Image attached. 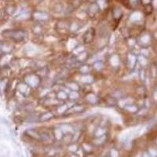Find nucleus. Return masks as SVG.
Wrapping results in <instances>:
<instances>
[{"label":"nucleus","mask_w":157,"mask_h":157,"mask_svg":"<svg viewBox=\"0 0 157 157\" xmlns=\"http://www.w3.org/2000/svg\"><path fill=\"white\" fill-rule=\"evenodd\" d=\"M83 111H84L83 106L79 105H74L73 107H71L69 110L66 111V114H68V115H71V114H74V113L81 112Z\"/></svg>","instance_id":"obj_9"},{"label":"nucleus","mask_w":157,"mask_h":157,"mask_svg":"<svg viewBox=\"0 0 157 157\" xmlns=\"http://www.w3.org/2000/svg\"><path fill=\"white\" fill-rule=\"evenodd\" d=\"M26 82L28 85L32 86H36L39 83V78L37 76H29L28 78H26Z\"/></svg>","instance_id":"obj_8"},{"label":"nucleus","mask_w":157,"mask_h":157,"mask_svg":"<svg viewBox=\"0 0 157 157\" xmlns=\"http://www.w3.org/2000/svg\"><path fill=\"white\" fill-rule=\"evenodd\" d=\"M67 111V106L66 105H62L58 108L59 112H64Z\"/></svg>","instance_id":"obj_26"},{"label":"nucleus","mask_w":157,"mask_h":157,"mask_svg":"<svg viewBox=\"0 0 157 157\" xmlns=\"http://www.w3.org/2000/svg\"><path fill=\"white\" fill-rule=\"evenodd\" d=\"M57 98L60 100H65L68 98V95L64 91H59L58 93H57Z\"/></svg>","instance_id":"obj_17"},{"label":"nucleus","mask_w":157,"mask_h":157,"mask_svg":"<svg viewBox=\"0 0 157 157\" xmlns=\"http://www.w3.org/2000/svg\"><path fill=\"white\" fill-rule=\"evenodd\" d=\"M80 71H81L82 73H86V72H88L89 71V67L87 65H83V66H82L80 68Z\"/></svg>","instance_id":"obj_24"},{"label":"nucleus","mask_w":157,"mask_h":157,"mask_svg":"<svg viewBox=\"0 0 157 157\" xmlns=\"http://www.w3.org/2000/svg\"><path fill=\"white\" fill-rule=\"evenodd\" d=\"M68 86H69V88L71 89L72 91H78V89H79L78 85L75 83H69L68 84Z\"/></svg>","instance_id":"obj_18"},{"label":"nucleus","mask_w":157,"mask_h":157,"mask_svg":"<svg viewBox=\"0 0 157 157\" xmlns=\"http://www.w3.org/2000/svg\"><path fill=\"white\" fill-rule=\"evenodd\" d=\"M94 34H95L94 30H93V28H89V29L85 32V34H84L83 35V39L84 42H86V43L91 42L93 39Z\"/></svg>","instance_id":"obj_5"},{"label":"nucleus","mask_w":157,"mask_h":157,"mask_svg":"<svg viewBox=\"0 0 157 157\" xmlns=\"http://www.w3.org/2000/svg\"><path fill=\"white\" fill-rule=\"evenodd\" d=\"M41 141H45V142H49L51 141V137L50 136V134L47 132H41Z\"/></svg>","instance_id":"obj_14"},{"label":"nucleus","mask_w":157,"mask_h":157,"mask_svg":"<svg viewBox=\"0 0 157 157\" xmlns=\"http://www.w3.org/2000/svg\"><path fill=\"white\" fill-rule=\"evenodd\" d=\"M94 68H95L97 70H101V69L103 68V64H101V62H97V63L94 64Z\"/></svg>","instance_id":"obj_25"},{"label":"nucleus","mask_w":157,"mask_h":157,"mask_svg":"<svg viewBox=\"0 0 157 157\" xmlns=\"http://www.w3.org/2000/svg\"><path fill=\"white\" fill-rule=\"evenodd\" d=\"M17 11V6L14 5H9L5 8V13L7 15H13Z\"/></svg>","instance_id":"obj_11"},{"label":"nucleus","mask_w":157,"mask_h":157,"mask_svg":"<svg viewBox=\"0 0 157 157\" xmlns=\"http://www.w3.org/2000/svg\"><path fill=\"white\" fill-rule=\"evenodd\" d=\"M82 81L84 83H91L93 81V77L90 76H85L82 78Z\"/></svg>","instance_id":"obj_20"},{"label":"nucleus","mask_w":157,"mask_h":157,"mask_svg":"<svg viewBox=\"0 0 157 157\" xmlns=\"http://www.w3.org/2000/svg\"><path fill=\"white\" fill-rule=\"evenodd\" d=\"M98 10H99V6H98V4L93 3V4H92L91 6V7L89 9V13L91 16H93V15L96 14L98 12Z\"/></svg>","instance_id":"obj_13"},{"label":"nucleus","mask_w":157,"mask_h":157,"mask_svg":"<svg viewBox=\"0 0 157 157\" xmlns=\"http://www.w3.org/2000/svg\"><path fill=\"white\" fill-rule=\"evenodd\" d=\"M54 117V115L51 112H44L39 116V121H47Z\"/></svg>","instance_id":"obj_12"},{"label":"nucleus","mask_w":157,"mask_h":157,"mask_svg":"<svg viewBox=\"0 0 157 157\" xmlns=\"http://www.w3.org/2000/svg\"><path fill=\"white\" fill-rule=\"evenodd\" d=\"M17 90L20 93H22L24 95H26L28 93L29 87L28 86L27 84L25 83H19L17 86Z\"/></svg>","instance_id":"obj_10"},{"label":"nucleus","mask_w":157,"mask_h":157,"mask_svg":"<svg viewBox=\"0 0 157 157\" xmlns=\"http://www.w3.org/2000/svg\"><path fill=\"white\" fill-rule=\"evenodd\" d=\"M105 130H104L103 128H99V129H98L97 131H96V135L98 136V137H101V136L104 135V134H105Z\"/></svg>","instance_id":"obj_22"},{"label":"nucleus","mask_w":157,"mask_h":157,"mask_svg":"<svg viewBox=\"0 0 157 157\" xmlns=\"http://www.w3.org/2000/svg\"><path fill=\"white\" fill-rule=\"evenodd\" d=\"M122 15V11L119 8H115L113 10V16L115 19H120Z\"/></svg>","instance_id":"obj_16"},{"label":"nucleus","mask_w":157,"mask_h":157,"mask_svg":"<svg viewBox=\"0 0 157 157\" xmlns=\"http://www.w3.org/2000/svg\"><path fill=\"white\" fill-rule=\"evenodd\" d=\"M126 108H127L128 111H130V112H134V111L136 110V108H135L134 106H132V105L127 106V107H126Z\"/></svg>","instance_id":"obj_27"},{"label":"nucleus","mask_w":157,"mask_h":157,"mask_svg":"<svg viewBox=\"0 0 157 157\" xmlns=\"http://www.w3.org/2000/svg\"><path fill=\"white\" fill-rule=\"evenodd\" d=\"M33 17L38 21H45L49 18V14L43 11H35L33 13Z\"/></svg>","instance_id":"obj_6"},{"label":"nucleus","mask_w":157,"mask_h":157,"mask_svg":"<svg viewBox=\"0 0 157 157\" xmlns=\"http://www.w3.org/2000/svg\"><path fill=\"white\" fill-rule=\"evenodd\" d=\"M54 134H55V137H56L57 138H58V139L62 138V130H61V129H56L55 131H54Z\"/></svg>","instance_id":"obj_21"},{"label":"nucleus","mask_w":157,"mask_h":157,"mask_svg":"<svg viewBox=\"0 0 157 157\" xmlns=\"http://www.w3.org/2000/svg\"><path fill=\"white\" fill-rule=\"evenodd\" d=\"M9 84L10 83L7 78H2L0 79V95H3L7 92Z\"/></svg>","instance_id":"obj_3"},{"label":"nucleus","mask_w":157,"mask_h":157,"mask_svg":"<svg viewBox=\"0 0 157 157\" xmlns=\"http://www.w3.org/2000/svg\"><path fill=\"white\" fill-rule=\"evenodd\" d=\"M70 98L71 99H76V98H78V93L77 91H72L71 93H70V95H69Z\"/></svg>","instance_id":"obj_23"},{"label":"nucleus","mask_w":157,"mask_h":157,"mask_svg":"<svg viewBox=\"0 0 157 157\" xmlns=\"http://www.w3.org/2000/svg\"><path fill=\"white\" fill-rule=\"evenodd\" d=\"M11 62H12V60H11L10 54H3L0 57V67H2V68L7 67L8 64H10Z\"/></svg>","instance_id":"obj_4"},{"label":"nucleus","mask_w":157,"mask_h":157,"mask_svg":"<svg viewBox=\"0 0 157 157\" xmlns=\"http://www.w3.org/2000/svg\"><path fill=\"white\" fill-rule=\"evenodd\" d=\"M26 134H27L30 137H32L35 140L41 141V134L38 131V130H33V129H29L26 131Z\"/></svg>","instance_id":"obj_7"},{"label":"nucleus","mask_w":157,"mask_h":157,"mask_svg":"<svg viewBox=\"0 0 157 157\" xmlns=\"http://www.w3.org/2000/svg\"><path fill=\"white\" fill-rule=\"evenodd\" d=\"M86 57H87L86 53H81V54H79L78 57H77V61L78 62H83L84 60H86Z\"/></svg>","instance_id":"obj_19"},{"label":"nucleus","mask_w":157,"mask_h":157,"mask_svg":"<svg viewBox=\"0 0 157 157\" xmlns=\"http://www.w3.org/2000/svg\"><path fill=\"white\" fill-rule=\"evenodd\" d=\"M2 35L4 38L14 42H21L27 36L25 31L21 29H7L2 32Z\"/></svg>","instance_id":"obj_1"},{"label":"nucleus","mask_w":157,"mask_h":157,"mask_svg":"<svg viewBox=\"0 0 157 157\" xmlns=\"http://www.w3.org/2000/svg\"><path fill=\"white\" fill-rule=\"evenodd\" d=\"M3 12H2V11H0V20L2 19V18H3Z\"/></svg>","instance_id":"obj_28"},{"label":"nucleus","mask_w":157,"mask_h":157,"mask_svg":"<svg viewBox=\"0 0 157 157\" xmlns=\"http://www.w3.org/2000/svg\"><path fill=\"white\" fill-rule=\"evenodd\" d=\"M13 50V47L7 42H0V52L2 54H11Z\"/></svg>","instance_id":"obj_2"},{"label":"nucleus","mask_w":157,"mask_h":157,"mask_svg":"<svg viewBox=\"0 0 157 157\" xmlns=\"http://www.w3.org/2000/svg\"><path fill=\"white\" fill-rule=\"evenodd\" d=\"M86 100L90 102V103H96L97 101H98V98L96 97L94 94L93 93H91V94H89L86 97Z\"/></svg>","instance_id":"obj_15"}]
</instances>
